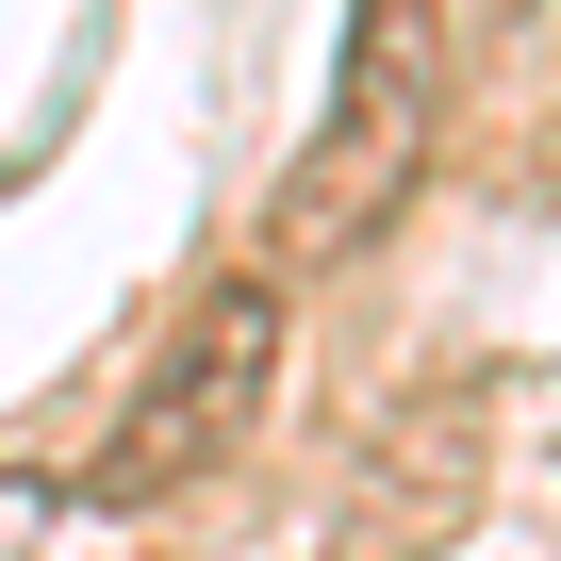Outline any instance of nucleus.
<instances>
[{"instance_id":"nucleus-3","label":"nucleus","mask_w":561,"mask_h":561,"mask_svg":"<svg viewBox=\"0 0 561 561\" xmlns=\"http://www.w3.org/2000/svg\"><path fill=\"white\" fill-rule=\"evenodd\" d=\"M462 479H479V430H462V413H413L331 561H430V528H462Z\"/></svg>"},{"instance_id":"nucleus-2","label":"nucleus","mask_w":561,"mask_h":561,"mask_svg":"<svg viewBox=\"0 0 561 561\" xmlns=\"http://www.w3.org/2000/svg\"><path fill=\"white\" fill-rule=\"evenodd\" d=\"M264 380H280V280L264 264H231L215 298L165 331V364L133 380V413L100 430V462H83V495L100 512H165V495H198L231 446H248V413H264Z\"/></svg>"},{"instance_id":"nucleus-1","label":"nucleus","mask_w":561,"mask_h":561,"mask_svg":"<svg viewBox=\"0 0 561 561\" xmlns=\"http://www.w3.org/2000/svg\"><path fill=\"white\" fill-rule=\"evenodd\" d=\"M430 116H446L430 0H364V18H347V67H331V100L298 133V165H280V198H264V280H314V264L380 248V215L430 165Z\"/></svg>"},{"instance_id":"nucleus-4","label":"nucleus","mask_w":561,"mask_h":561,"mask_svg":"<svg viewBox=\"0 0 561 561\" xmlns=\"http://www.w3.org/2000/svg\"><path fill=\"white\" fill-rule=\"evenodd\" d=\"M34 545H50V495H34V479H0V561H34Z\"/></svg>"}]
</instances>
